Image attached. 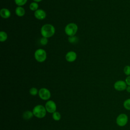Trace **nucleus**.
<instances>
[{
  "instance_id": "obj_15",
  "label": "nucleus",
  "mask_w": 130,
  "mask_h": 130,
  "mask_svg": "<svg viewBox=\"0 0 130 130\" xmlns=\"http://www.w3.org/2000/svg\"><path fill=\"white\" fill-rule=\"evenodd\" d=\"M8 38V35L7 33L4 31L0 32V41L1 42H5Z\"/></svg>"
},
{
  "instance_id": "obj_10",
  "label": "nucleus",
  "mask_w": 130,
  "mask_h": 130,
  "mask_svg": "<svg viewBox=\"0 0 130 130\" xmlns=\"http://www.w3.org/2000/svg\"><path fill=\"white\" fill-rule=\"evenodd\" d=\"M77 58V54L73 51L68 52L66 55V59L68 62H73Z\"/></svg>"
},
{
  "instance_id": "obj_17",
  "label": "nucleus",
  "mask_w": 130,
  "mask_h": 130,
  "mask_svg": "<svg viewBox=\"0 0 130 130\" xmlns=\"http://www.w3.org/2000/svg\"><path fill=\"white\" fill-rule=\"evenodd\" d=\"M123 107L125 109L130 111V99L124 101L123 102Z\"/></svg>"
},
{
  "instance_id": "obj_13",
  "label": "nucleus",
  "mask_w": 130,
  "mask_h": 130,
  "mask_svg": "<svg viewBox=\"0 0 130 130\" xmlns=\"http://www.w3.org/2000/svg\"><path fill=\"white\" fill-rule=\"evenodd\" d=\"M25 13V11L24 9L21 6H18L15 9V13L18 16L22 17L24 15Z\"/></svg>"
},
{
  "instance_id": "obj_25",
  "label": "nucleus",
  "mask_w": 130,
  "mask_h": 130,
  "mask_svg": "<svg viewBox=\"0 0 130 130\" xmlns=\"http://www.w3.org/2000/svg\"><path fill=\"white\" fill-rule=\"evenodd\" d=\"M35 2H36V3H38V2H40L41 1H42V0H33Z\"/></svg>"
},
{
  "instance_id": "obj_11",
  "label": "nucleus",
  "mask_w": 130,
  "mask_h": 130,
  "mask_svg": "<svg viewBox=\"0 0 130 130\" xmlns=\"http://www.w3.org/2000/svg\"><path fill=\"white\" fill-rule=\"evenodd\" d=\"M0 15L1 17L4 19L9 18L11 16L10 10L6 8H3L0 11Z\"/></svg>"
},
{
  "instance_id": "obj_6",
  "label": "nucleus",
  "mask_w": 130,
  "mask_h": 130,
  "mask_svg": "<svg viewBox=\"0 0 130 130\" xmlns=\"http://www.w3.org/2000/svg\"><path fill=\"white\" fill-rule=\"evenodd\" d=\"M38 94L40 98L44 101H48L51 97V92L50 90L44 87L39 89Z\"/></svg>"
},
{
  "instance_id": "obj_26",
  "label": "nucleus",
  "mask_w": 130,
  "mask_h": 130,
  "mask_svg": "<svg viewBox=\"0 0 130 130\" xmlns=\"http://www.w3.org/2000/svg\"><path fill=\"white\" fill-rule=\"evenodd\" d=\"M90 1H92V0H90Z\"/></svg>"
},
{
  "instance_id": "obj_22",
  "label": "nucleus",
  "mask_w": 130,
  "mask_h": 130,
  "mask_svg": "<svg viewBox=\"0 0 130 130\" xmlns=\"http://www.w3.org/2000/svg\"><path fill=\"white\" fill-rule=\"evenodd\" d=\"M77 38L76 37L74 36H71L69 37L68 38V41L71 43H75L77 41Z\"/></svg>"
},
{
  "instance_id": "obj_21",
  "label": "nucleus",
  "mask_w": 130,
  "mask_h": 130,
  "mask_svg": "<svg viewBox=\"0 0 130 130\" xmlns=\"http://www.w3.org/2000/svg\"><path fill=\"white\" fill-rule=\"evenodd\" d=\"M48 42V40L47 38L42 37L40 39V43L42 45H46L47 44Z\"/></svg>"
},
{
  "instance_id": "obj_7",
  "label": "nucleus",
  "mask_w": 130,
  "mask_h": 130,
  "mask_svg": "<svg viewBox=\"0 0 130 130\" xmlns=\"http://www.w3.org/2000/svg\"><path fill=\"white\" fill-rule=\"evenodd\" d=\"M45 107L47 112L53 113L56 110V103L52 100H48L45 105Z\"/></svg>"
},
{
  "instance_id": "obj_12",
  "label": "nucleus",
  "mask_w": 130,
  "mask_h": 130,
  "mask_svg": "<svg viewBox=\"0 0 130 130\" xmlns=\"http://www.w3.org/2000/svg\"><path fill=\"white\" fill-rule=\"evenodd\" d=\"M32 111L27 110L24 111L22 114V118L25 120H29L34 116Z\"/></svg>"
},
{
  "instance_id": "obj_24",
  "label": "nucleus",
  "mask_w": 130,
  "mask_h": 130,
  "mask_svg": "<svg viewBox=\"0 0 130 130\" xmlns=\"http://www.w3.org/2000/svg\"><path fill=\"white\" fill-rule=\"evenodd\" d=\"M126 90L127 92L130 93V86H127L126 88Z\"/></svg>"
},
{
  "instance_id": "obj_2",
  "label": "nucleus",
  "mask_w": 130,
  "mask_h": 130,
  "mask_svg": "<svg viewBox=\"0 0 130 130\" xmlns=\"http://www.w3.org/2000/svg\"><path fill=\"white\" fill-rule=\"evenodd\" d=\"M34 115L38 118H43L46 115L47 111L44 106L42 105H37L32 109Z\"/></svg>"
},
{
  "instance_id": "obj_1",
  "label": "nucleus",
  "mask_w": 130,
  "mask_h": 130,
  "mask_svg": "<svg viewBox=\"0 0 130 130\" xmlns=\"http://www.w3.org/2000/svg\"><path fill=\"white\" fill-rule=\"evenodd\" d=\"M55 32V29L53 25L50 24H46L43 25L41 28V34L43 37L50 38L53 36Z\"/></svg>"
},
{
  "instance_id": "obj_16",
  "label": "nucleus",
  "mask_w": 130,
  "mask_h": 130,
  "mask_svg": "<svg viewBox=\"0 0 130 130\" xmlns=\"http://www.w3.org/2000/svg\"><path fill=\"white\" fill-rule=\"evenodd\" d=\"M39 7V5L36 2H32L29 5V9L30 10L32 11H36L38 10Z\"/></svg>"
},
{
  "instance_id": "obj_8",
  "label": "nucleus",
  "mask_w": 130,
  "mask_h": 130,
  "mask_svg": "<svg viewBox=\"0 0 130 130\" xmlns=\"http://www.w3.org/2000/svg\"><path fill=\"white\" fill-rule=\"evenodd\" d=\"M127 85L125 81L123 80H118L116 81L114 84V88L117 91H123L126 90Z\"/></svg>"
},
{
  "instance_id": "obj_19",
  "label": "nucleus",
  "mask_w": 130,
  "mask_h": 130,
  "mask_svg": "<svg viewBox=\"0 0 130 130\" xmlns=\"http://www.w3.org/2000/svg\"><path fill=\"white\" fill-rule=\"evenodd\" d=\"M123 73L127 76L130 75V66L129 65H126L124 67Z\"/></svg>"
},
{
  "instance_id": "obj_4",
  "label": "nucleus",
  "mask_w": 130,
  "mask_h": 130,
  "mask_svg": "<svg viewBox=\"0 0 130 130\" xmlns=\"http://www.w3.org/2000/svg\"><path fill=\"white\" fill-rule=\"evenodd\" d=\"M34 56L37 61L40 62H42L46 60L47 54L44 49L40 48L36 50Z\"/></svg>"
},
{
  "instance_id": "obj_20",
  "label": "nucleus",
  "mask_w": 130,
  "mask_h": 130,
  "mask_svg": "<svg viewBox=\"0 0 130 130\" xmlns=\"http://www.w3.org/2000/svg\"><path fill=\"white\" fill-rule=\"evenodd\" d=\"M27 0H14L15 3L18 6H22L25 5Z\"/></svg>"
},
{
  "instance_id": "obj_18",
  "label": "nucleus",
  "mask_w": 130,
  "mask_h": 130,
  "mask_svg": "<svg viewBox=\"0 0 130 130\" xmlns=\"http://www.w3.org/2000/svg\"><path fill=\"white\" fill-rule=\"evenodd\" d=\"M29 92L30 95L32 96H35V95H36L37 94H38L39 91L38 90V89L37 88L31 87V88H30L29 90Z\"/></svg>"
},
{
  "instance_id": "obj_23",
  "label": "nucleus",
  "mask_w": 130,
  "mask_h": 130,
  "mask_svg": "<svg viewBox=\"0 0 130 130\" xmlns=\"http://www.w3.org/2000/svg\"><path fill=\"white\" fill-rule=\"evenodd\" d=\"M125 81L127 86H130V75L127 76L126 77V78H125Z\"/></svg>"
},
{
  "instance_id": "obj_9",
  "label": "nucleus",
  "mask_w": 130,
  "mask_h": 130,
  "mask_svg": "<svg viewBox=\"0 0 130 130\" xmlns=\"http://www.w3.org/2000/svg\"><path fill=\"white\" fill-rule=\"evenodd\" d=\"M35 17L39 20H43L46 18V13L42 9H38L34 13Z\"/></svg>"
},
{
  "instance_id": "obj_14",
  "label": "nucleus",
  "mask_w": 130,
  "mask_h": 130,
  "mask_svg": "<svg viewBox=\"0 0 130 130\" xmlns=\"http://www.w3.org/2000/svg\"><path fill=\"white\" fill-rule=\"evenodd\" d=\"M52 118L55 121H59L61 119V114L58 111H55L52 113Z\"/></svg>"
},
{
  "instance_id": "obj_3",
  "label": "nucleus",
  "mask_w": 130,
  "mask_h": 130,
  "mask_svg": "<svg viewBox=\"0 0 130 130\" xmlns=\"http://www.w3.org/2000/svg\"><path fill=\"white\" fill-rule=\"evenodd\" d=\"M78 30V26L74 23H70L66 25L64 28L65 33L69 37L74 36Z\"/></svg>"
},
{
  "instance_id": "obj_5",
  "label": "nucleus",
  "mask_w": 130,
  "mask_h": 130,
  "mask_svg": "<svg viewBox=\"0 0 130 130\" xmlns=\"http://www.w3.org/2000/svg\"><path fill=\"white\" fill-rule=\"evenodd\" d=\"M128 122V116L124 113L120 114L116 118V124L121 127L125 126Z\"/></svg>"
}]
</instances>
